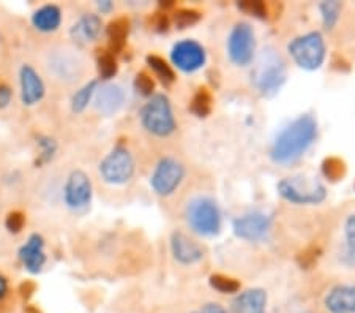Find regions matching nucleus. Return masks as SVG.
<instances>
[{
  "instance_id": "obj_1",
  "label": "nucleus",
  "mask_w": 355,
  "mask_h": 313,
  "mask_svg": "<svg viewBox=\"0 0 355 313\" xmlns=\"http://www.w3.org/2000/svg\"><path fill=\"white\" fill-rule=\"evenodd\" d=\"M318 138V122L311 114H303L284 127L273 141L270 157L278 164L299 160Z\"/></svg>"
},
{
  "instance_id": "obj_2",
  "label": "nucleus",
  "mask_w": 355,
  "mask_h": 313,
  "mask_svg": "<svg viewBox=\"0 0 355 313\" xmlns=\"http://www.w3.org/2000/svg\"><path fill=\"white\" fill-rule=\"evenodd\" d=\"M43 65L53 81L70 85L84 76L87 62L78 48L68 46V44H55L46 51Z\"/></svg>"
},
{
  "instance_id": "obj_3",
  "label": "nucleus",
  "mask_w": 355,
  "mask_h": 313,
  "mask_svg": "<svg viewBox=\"0 0 355 313\" xmlns=\"http://www.w3.org/2000/svg\"><path fill=\"white\" fill-rule=\"evenodd\" d=\"M139 121L147 133L168 138L177 130V121L171 100L164 94H153L141 108Z\"/></svg>"
},
{
  "instance_id": "obj_4",
  "label": "nucleus",
  "mask_w": 355,
  "mask_h": 313,
  "mask_svg": "<svg viewBox=\"0 0 355 313\" xmlns=\"http://www.w3.org/2000/svg\"><path fill=\"white\" fill-rule=\"evenodd\" d=\"M286 62L277 51L268 48L262 51L251 73L254 87L262 95L272 96L283 87L286 83Z\"/></svg>"
},
{
  "instance_id": "obj_5",
  "label": "nucleus",
  "mask_w": 355,
  "mask_h": 313,
  "mask_svg": "<svg viewBox=\"0 0 355 313\" xmlns=\"http://www.w3.org/2000/svg\"><path fill=\"white\" fill-rule=\"evenodd\" d=\"M288 53L297 65L303 70L314 71L322 67L327 48L320 32H308L305 35L295 37L288 44Z\"/></svg>"
},
{
  "instance_id": "obj_6",
  "label": "nucleus",
  "mask_w": 355,
  "mask_h": 313,
  "mask_svg": "<svg viewBox=\"0 0 355 313\" xmlns=\"http://www.w3.org/2000/svg\"><path fill=\"white\" fill-rule=\"evenodd\" d=\"M185 217L188 226L200 236H215L221 230V212L214 199L199 196L188 203Z\"/></svg>"
},
{
  "instance_id": "obj_7",
  "label": "nucleus",
  "mask_w": 355,
  "mask_h": 313,
  "mask_svg": "<svg viewBox=\"0 0 355 313\" xmlns=\"http://www.w3.org/2000/svg\"><path fill=\"white\" fill-rule=\"evenodd\" d=\"M98 173L101 179L110 185L128 184L136 173V162L133 153L123 146L114 147L100 162Z\"/></svg>"
},
{
  "instance_id": "obj_8",
  "label": "nucleus",
  "mask_w": 355,
  "mask_h": 313,
  "mask_svg": "<svg viewBox=\"0 0 355 313\" xmlns=\"http://www.w3.org/2000/svg\"><path fill=\"white\" fill-rule=\"evenodd\" d=\"M62 198L71 212H83L87 209L94 199V184L90 176L83 169H73L65 179Z\"/></svg>"
},
{
  "instance_id": "obj_9",
  "label": "nucleus",
  "mask_w": 355,
  "mask_h": 313,
  "mask_svg": "<svg viewBox=\"0 0 355 313\" xmlns=\"http://www.w3.org/2000/svg\"><path fill=\"white\" fill-rule=\"evenodd\" d=\"M256 35L248 22H237L227 37V56L232 64L246 67L254 59Z\"/></svg>"
},
{
  "instance_id": "obj_10",
  "label": "nucleus",
  "mask_w": 355,
  "mask_h": 313,
  "mask_svg": "<svg viewBox=\"0 0 355 313\" xmlns=\"http://www.w3.org/2000/svg\"><path fill=\"white\" fill-rule=\"evenodd\" d=\"M185 178V167L174 157H163L150 176L152 190L159 196H171Z\"/></svg>"
},
{
  "instance_id": "obj_11",
  "label": "nucleus",
  "mask_w": 355,
  "mask_h": 313,
  "mask_svg": "<svg viewBox=\"0 0 355 313\" xmlns=\"http://www.w3.org/2000/svg\"><path fill=\"white\" fill-rule=\"evenodd\" d=\"M277 190L279 196L295 206H313V204H320L327 198V190L322 184L314 182L310 187L300 185V182L295 178H286L278 182Z\"/></svg>"
},
{
  "instance_id": "obj_12",
  "label": "nucleus",
  "mask_w": 355,
  "mask_h": 313,
  "mask_svg": "<svg viewBox=\"0 0 355 313\" xmlns=\"http://www.w3.org/2000/svg\"><path fill=\"white\" fill-rule=\"evenodd\" d=\"M273 217L261 210L245 214L232 221L234 235L248 242H261L272 230Z\"/></svg>"
},
{
  "instance_id": "obj_13",
  "label": "nucleus",
  "mask_w": 355,
  "mask_h": 313,
  "mask_svg": "<svg viewBox=\"0 0 355 313\" xmlns=\"http://www.w3.org/2000/svg\"><path fill=\"white\" fill-rule=\"evenodd\" d=\"M171 60L180 71L194 73L204 67L207 54H205L202 44L198 43L196 40H182L171 49Z\"/></svg>"
},
{
  "instance_id": "obj_14",
  "label": "nucleus",
  "mask_w": 355,
  "mask_h": 313,
  "mask_svg": "<svg viewBox=\"0 0 355 313\" xmlns=\"http://www.w3.org/2000/svg\"><path fill=\"white\" fill-rule=\"evenodd\" d=\"M18 83L22 105L32 108L42 103L46 96V84L35 67L31 64H22L18 71Z\"/></svg>"
},
{
  "instance_id": "obj_15",
  "label": "nucleus",
  "mask_w": 355,
  "mask_h": 313,
  "mask_svg": "<svg viewBox=\"0 0 355 313\" xmlns=\"http://www.w3.org/2000/svg\"><path fill=\"white\" fill-rule=\"evenodd\" d=\"M18 256L21 264L31 274H40L48 263V255H46V241L40 232H32L26 239L18 250Z\"/></svg>"
},
{
  "instance_id": "obj_16",
  "label": "nucleus",
  "mask_w": 355,
  "mask_h": 313,
  "mask_svg": "<svg viewBox=\"0 0 355 313\" xmlns=\"http://www.w3.org/2000/svg\"><path fill=\"white\" fill-rule=\"evenodd\" d=\"M94 108L101 116H114L125 103V90L119 84L106 83L98 85L94 96Z\"/></svg>"
},
{
  "instance_id": "obj_17",
  "label": "nucleus",
  "mask_w": 355,
  "mask_h": 313,
  "mask_svg": "<svg viewBox=\"0 0 355 313\" xmlns=\"http://www.w3.org/2000/svg\"><path fill=\"white\" fill-rule=\"evenodd\" d=\"M103 21L96 13H84L73 22L70 37L76 44L95 43L101 37Z\"/></svg>"
},
{
  "instance_id": "obj_18",
  "label": "nucleus",
  "mask_w": 355,
  "mask_h": 313,
  "mask_svg": "<svg viewBox=\"0 0 355 313\" xmlns=\"http://www.w3.org/2000/svg\"><path fill=\"white\" fill-rule=\"evenodd\" d=\"M171 253L177 263L190 266L202 260L204 252L198 242L183 235L182 231H174L171 235Z\"/></svg>"
},
{
  "instance_id": "obj_19",
  "label": "nucleus",
  "mask_w": 355,
  "mask_h": 313,
  "mask_svg": "<svg viewBox=\"0 0 355 313\" xmlns=\"http://www.w3.org/2000/svg\"><path fill=\"white\" fill-rule=\"evenodd\" d=\"M329 313H355V285H336L324 299Z\"/></svg>"
},
{
  "instance_id": "obj_20",
  "label": "nucleus",
  "mask_w": 355,
  "mask_h": 313,
  "mask_svg": "<svg viewBox=\"0 0 355 313\" xmlns=\"http://www.w3.org/2000/svg\"><path fill=\"white\" fill-rule=\"evenodd\" d=\"M32 26L42 33H54L60 28L64 21L62 8L55 3H44L33 11L31 16Z\"/></svg>"
},
{
  "instance_id": "obj_21",
  "label": "nucleus",
  "mask_w": 355,
  "mask_h": 313,
  "mask_svg": "<svg viewBox=\"0 0 355 313\" xmlns=\"http://www.w3.org/2000/svg\"><path fill=\"white\" fill-rule=\"evenodd\" d=\"M267 293L262 288H251L239 293L231 304L232 313H266Z\"/></svg>"
},
{
  "instance_id": "obj_22",
  "label": "nucleus",
  "mask_w": 355,
  "mask_h": 313,
  "mask_svg": "<svg viewBox=\"0 0 355 313\" xmlns=\"http://www.w3.org/2000/svg\"><path fill=\"white\" fill-rule=\"evenodd\" d=\"M130 33V19L127 16H119L112 19L106 27V35L110 40V51L112 54H117L127 46V40Z\"/></svg>"
},
{
  "instance_id": "obj_23",
  "label": "nucleus",
  "mask_w": 355,
  "mask_h": 313,
  "mask_svg": "<svg viewBox=\"0 0 355 313\" xmlns=\"http://www.w3.org/2000/svg\"><path fill=\"white\" fill-rule=\"evenodd\" d=\"M96 89H98V79H92V81L81 85L71 96V111L74 114H81L87 110L89 105L94 101Z\"/></svg>"
},
{
  "instance_id": "obj_24",
  "label": "nucleus",
  "mask_w": 355,
  "mask_h": 313,
  "mask_svg": "<svg viewBox=\"0 0 355 313\" xmlns=\"http://www.w3.org/2000/svg\"><path fill=\"white\" fill-rule=\"evenodd\" d=\"M341 263L355 267V214L347 215L345 221V248L341 253Z\"/></svg>"
},
{
  "instance_id": "obj_25",
  "label": "nucleus",
  "mask_w": 355,
  "mask_h": 313,
  "mask_svg": "<svg viewBox=\"0 0 355 313\" xmlns=\"http://www.w3.org/2000/svg\"><path fill=\"white\" fill-rule=\"evenodd\" d=\"M146 62L150 70L155 73V76L162 81L164 85H171L175 81V73L168 62H166L163 57L157 54H148L146 57Z\"/></svg>"
},
{
  "instance_id": "obj_26",
  "label": "nucleus",
  "mask_w": 355,
  "mask_h": 313,
  "mask_svg": "<svg viewBox=\"0 0 355 313\" xmlns=\"http://www.w3.org/2000/svg\"><path fill=\"white\" fill-rule=\"evenodd\" d=\"M211 108H214V96H211L210 90L207 87H199L191 99L190 111L196 117L204 119L211 112Z\"/></svg>"
},
{
  "instance_id": "obj_27",
  "label": "nucleus",
  "mask_w": 355,
  "mask_h": 313,
  "mask_svg": "<svg viewBox=\"0 0 355 313\" xmlns=\"http://www.w3.org/2000/svg\"><path fill=\"white\" fill-rule=\"evenodd\" d=\"M96 70H98V75L105 81H110L114 76L117 75L119 71V64L116 59V54H112L111 51L103 49L96 56Z\"/></svg>"
},
{
  "instance_id": "obj_28",
  "label": "nucleus",
  "mask_w": 355,
  "mask_h": 313,
  "mask_svg": "<svg viewBox=\"0 0 355 313\" xmlns=\"http://www.w3.org/2000/svg\"><path fill=\"white\" fill-rule=\"evenodd\" d=\"M37 147H38V158H37V167H44V164H48L53 158L55 157L57 149H59V146H57V141L54 138H51V136H46L42 135L37 138Z\"/></svg>"
},
{
  "instance_id": "obj_29",
  "label": "nucleus",
  "mask_w": 355,
  "mask_h": 313,
  "mask_svg": "<svg viewBox=\"0 0 355 313\" xmlns=\"http://www.w3.org/2000/svg\"><path fill=\"white\" fill-rule=\"evenodd\" d=\"M320 169H322L325 179H329L330 182H338L345 178L347 168L345 160H341L340 157H327L320 164Z\"/></svg>"
},
{
  "instance_id": "obj_30",
  "label": "nucleus",
  "mask_w": 355,
  "mask_h": 313,
  "mask_svg": "<svg viewBox=\"0 0 355 313\" xmlns=\"http://www.w3.org/2000/svg\"><path fill=\"white\" fill-rule=\"evenodd\" d=\"M209 282H210L211 288L223 294H234L240 289V282L237 280V278L229 277L225 274H211Z\"/></svg>"
},
{
  "instance_id": "obj_31",
  "label": "nucleus",
  "mask_w": 355,
  "mask_h": 313,
  "mask_svg": "<svg viewBox=\"0 0 355 313\" xmlns=\"http://www.w3.org/2000/svg\"><path fill=\"white\" fill-rule=\"evenodd\" d=\"M319 11L322 15V24L327 31H331L336 26L338 19H340L341 13V3L336 2V0H331V2H322L319 5Z\"/></svg>"
},
{
  "instance_id": "obj_32",
  "label": "nucleus",
  "mask_w": 355,
  "mask_h": 313,
  "mask_svg": "<svg viewBox=\"0 0 355 313\" xmlns=\"http://www.w3.org/2000/svg\"><path fill=\"white\" fill-rule=\"evenodd\" d=\"M200 16H202V15H200L198 10L180 8L174 13V22L179 28H187V27H191L194 24H198Z\"/></svg>"
},
{
  "instance_id": "obj_33",
  "label": "nucleus",
  "mask_w": 355,
  "mask_h": 313,
  "mask_svg": "<svg viewBox=\"0 0 355 313\" xmlns=\"http://www.w3.org/2000/svg\"><path fill=\"white\" fill-rule=\"evenodd\" d=\"M135 87L144 96H152L155 92V79L147 71H139L135 78Z\"/></svg>"
},
{
  "instance_id": "obj_34",
  "label": "nucleus",
  "mask_w": 355,
  "mask_h": 313,
  "mask_svg": "<svg viewBox=\"0 0 355 313\" xmlns=\"http://www.w3.org/2000/svg\"><path fill=\"white\" fill-rule=\"evenodd\" d=\"M26 223H27V219L22 210H11V212H8L7 217H5V228H7L8 232H11V235H19V232L24 230Z\"/></svg>"
},
{
  "instance_id": "obj_35",
  "label": "nucleus",
  "mask_w": 355,
  "mask_h": 313,
  "mask_svg": "<svg viewBox=\"0 0 355 313\" xmlns=\"http://www.w3.org/2000/svg\"><path fill=\"white\" fill-rule=\"evenodd\" d=\"M320 248L318 246H310L305 250L297 255V263L302 267V269H311V267L318 263V260L320 258Z\"/></svg>"
},
{
  "instance_id": "obj_36",
  "label": "nucleus",
  "mask_w": 355,
  "mask_h": 313,
  "mask_svg": "<svg viewBox=\"0 0 355 313\" xmlns=\"http://www.w3.org/2000/svg\"><path fill=\"white\" fill-rule=\"evenodd\" d=\"M237 7L245 13L254 16V18L266 19L268 16V7L264 2H250V0H246V2H240Z\"/></svg>"
},
{
  "instance_id": "obj_37",
  "label": "nucleus",
  "mask_w": 355,
  "mask_h": 313,
  "mask_svg": "<svg viewBox=\"0 0 355 313\" xmlns=\"http://www.w3.org/2000/svg\"><path fill=\"white\" fill-rule=\"evenodd\" d=\"M11 298V285L8 277L0 272V309L8 304V301Z\"/></svg>"
},
{
  "instance_id": "obj_38",
  "label": "nucleus",
  "mask_w": 355,
  "mask_h": 313,
  "mask_svg": "<svg viewBox=\"0 0 355 313\" xmlns=\"http://www.w3.org/2000/svg\"><path fill=\"white\" fill-rule=\"evenodd\" d=\"M13 100V89L8 84L0 83V110H7Z\"/></svg>"
},
{
  "instance_id": "obj_39",
  "label": "nucleus",
  "mask_w": 355,
  "mask_h": 313,
  "mask_svg": "<svg viewBox=\"0 0 355 313\" xmlns=\"http://www.w3.org/2000/svg\"><path fill=\"white\" fill-rule=\"evenodd\" d=\"M152 26H153V31H157L159 33L168 32V28H169L168 15H166V13H155V15H153Z\"/></svg>"
},
{
  "instance_id": "obj_40",
  "label": "nucleus",
  "mask_w": 355,
  "mask_h": 313,
  "mask_svg": "<svg viewBox=\"0 0 355 313\" xmlns=\"http://www.w3.org/2000/svg\"><path fill=\"white\" fill-rule=\"evenodd\" d=\"M193 313H227V310L225 309V307H221L220 304L209 303V304L202 305L199 310L193 312Z\"/></svg>"
},
{
  "instance_id": "obj_41",
  "label": "nucleus",
  "mask_w": 355,
  "mask_h": 313,
  "mask_svg": "<svg viewBox=\"0 0 355 313\" xmlns=\"http://www.w3.org/2000/svg\"><path fill=\"white\" fill-rule=\"evenodd\" d=\"M96 7H98L101 13H111L112 8H114V3L110 2V0H103V2L96 3Z\"/></svg>"
},
{
  "instance_id": "obj_42",
  "label": "nucleus",
  "mask_w": 355,
  "mask_h": 313,
  "mask_svg": "<svg viewBox=\"0 0 355 313\" xmlns=\"http://www.w3.org/2000/svg\"><path fill=\"white\" fill-rule=\"evenodd\" d=\"M26 313H42V312H40L38 309H35V307H27Z\"/></svg>"
}]
</instances>
